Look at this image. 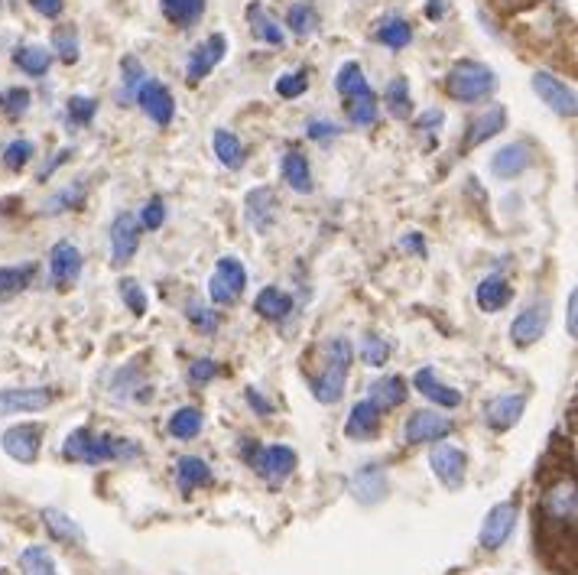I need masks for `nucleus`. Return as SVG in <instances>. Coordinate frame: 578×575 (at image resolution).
I'll return each instance as SVG.
<instances>
[{"label":"nucleus","instance_id":"19","mask_svg":"<svg viewBox=\"0 0 578 575\" xmlns=\"http://www.w3.org/2000/svg\"><path fill=\"white\" fill-rule=\"evenodd\" d=\"M533 166V150L530 143H507L504 150H497L491 156V173L497 179H514L520 173H527Z\"/></svg>","mask_w":578,"mask_h":575},{"label":"nucleus","instance_id":"61","mask_svg":"<svg viewBox=\"0 0 578 575\" xmlns=\"http://www.w3.org/2000/svg\"><path fill=\"white\" fill-rule=\"evenodd\" d=\"M69 153H72V150H62V153L56 156V160H52V163H49V166L43 169V173H39V179H43V182H46V179L52 176V169H56V166H62L65 160H69Z\"/></svg>","mask_w":578,"mask_h":575},{"label":"nucleus","instance_id":"5","mask_svg":"<svg viewBox=\"0 0 578 575\" xmlns=\"http://www.w3.org/2000/svg\"><path fill=\"white\" fill-rule=\"evenodd\" d=\"M247 286V270L238 257H221L218 267L212 273V280H208V296L215 299L218 306H234L241 299Z\"/></svg>","mask_w":578,"mask_h":575},{"label":"nucleus","instance_id":"31","mask_svg":"<svg viewBox=\"0 0 578 575\" xmlns=\"http://www.w3.org/2000/svg\"><path fill=\"white\" fill-rule=\"evenodd\" d=\"M176 478H179L182 491H192V488H202L212 481V468H208V462L195 459V455H186V459H179V465H176Z\"/></svg>","mask_w":578,"mask_h":575},{"label":"nucleus","instance_id":"32","mask_svg":"<svg viewBox=\"0 0 578 575\" xmlns=\"http://www.w3.org/2000/svg\"><path fill=\"white\" fill-rule=\"evenodd\" d=\"M212 147H215V156L221 160V166H228V169L244 166V147H241V140L231 134V130H215Z\"/></svg>","mask_w":578,"mask_h":575},{"label":"nucleus","instance_id":"20","mask_svg":"<svg viewBox=\"0 0 578 575\" xmlns=\"http://www.w3.org/2000/svg\"><path fill=\"white\" fill-rule=\"evenodd\" d=\"M507 127V111L501 108V104H491L488 111H481L475 121L468 124V134H465V150H475L481 147L484 140L497 137L501 130Z\"/></svg>","mask_w":578,"mask_h":575},{"label":"nucleus","instance_id":"18","mask_svg":"<svg viewBox=\"0 0 578 575\" xmlns=\"http://www.w3.org/2000/svg\"><path fill=\"white\" fill-rule=\"evenodd\" d=\"M523 410H527V397H514V394H504V397H494L484 403V423H488L491 429H497V433H504V429L517 426Z\"/></svg>","mask_w":578,"mask_h":575},{"label":"nucleus","instance_id":"42","mask_svg":"<svg viewBox=\"0 0 578 575\" xmlns=\"http://www.w3.org/2000/svg\"><path fill=\"white\" fill-rule=\"evenodd\" d=\"M52 49L59 52V59L65 65L78 62V30H75L72 23H62V26L52 30Z\"/></svg>","mask_w":578,"mask_h":575},{"label":"nucleus","instance_id":"33","mask_svg":"<svg viewBox=\"0 0 578 575\" xmlns=\"http://www.w3.org/2000/svg\"><path fill=\"white\" fill-rule=\"evenodd\" d=\"M36 277V264H23V267H0V299L23 293L26 286Z\"/></svg>","mask_w":578,"mask_h":575},{"label":"nucleus","instance_id":"54","mask_svg":"<svg viewBox=\"0 0 578 575\" xmlns=\"http://www.w3.org/2000/svg\"><path fill=\"white\" fill-rule=\"evenodd\" d=\"M442 124H445V111H439V108H429L426 114L416 117V130H419V134H426V137H439Z\"/></svg>","mask_w":578,"mask_h":575},{"label":"nucleus","instance_id":"40","mask_svg":"<svg viewBox=\"0 0 578 575\" xmlns=\"http://www.w3.org/2000/svg\"><path fill=\"white\" fill-rule=\"evenodd\" d=\"M377 39L384 43L387 49H403V46H410V39H413V26L400 20V17H393L387 23H380V30H377Z\"/></svg>","mask_w":578,"mask_h":575},{"label":"nucleus","instance_id":"43","mask_svg":"<svg viewBox=\"0 0 578 575\" xmlns=\"http://www.w3.org/2000/svg\"><path fill=\"white\" fill-rule=\"evenodd\" d=\"M20 566H23V575H59L52 556L46 553V546H30V550H23Z\"/></svg>","mask_w":578,"mask_h":575},{"label":"nucleus","instance_id":"9","mask_svg":"<svg viewBox=\"0 0 578 575\" xmlns=\"http://www.w3.org/2000/svg\"><path fill=\"white\" fill-rule=\"evenodd\" d=\"M517 527V504H497L488 511V517H484L481 524V546L484 550H501V546L510 540V533H514Z\"/></svg>","mask_w":578,"mask_h":575},{"label":"nucleus","instance_id":"8","mask_svg":"<svg viewBox=\"0 0 578 575\" xmlns=\"http://www.w3.org/2000/svg\"><path fill=\"white\" fill-rule=\"evenodd\" d=\"M39 446H43V429L33 426V423H20V426H10L4 436H0V449H4L13 462L20 465H30L36 462Z\"/></svg>","mask_w":578,"mask_h":575},{"label":"nucleus","instance_id":"57","mask_svg":"<svg viewBox=\"0 0 578 575\" xmlns=\"http://www.w3.org/2000/svg\"><path fill=\"white\" fill-rule=\"evenodd\" d=\"M335 134H338L335 124H325V121H312L309 124V137L312 140H328V137H335Z\"/></svg>","mask_w":578,"mask_h":575},{"label":"nucleus","instance_id":"44","mask_svg":"<svg viewBox=\"0 0 578 575\" xmlns=\"http://www.w3.org/2000/svg\"><path fill=\"white\" fill-rule=\"evenodd\" d=\"M358 355L364 364H371V368H384V361L390 358V345L380 335H364Z\"/></svg>","mask_w":578,"mask_h":575},{"label":"nucleus","instance_id":"26","mask_svg":"<svg viewBox=\"0 0 578 575\" xmlns=\"http://www.w3.org/2000/svg\"><path fill=\"white\" fill-rule=\"evenodd\" d=\"M351 488H354V498H361L364 504H374L387 494V481H384V475H380L377 465H367L354 475Z\"/></svg>","mask_w":578,"mask_h":575},{"label":"nucleus","instance_id":"51","mask_svg":"<svg viewBox=\"0 0 578 575\" xmlns=\"http://www.w3.org/2000/svg\"><path fill=\"white\" fill-rule=\"evenodd\" d=\"M163 221H166V205H163L160 195H153V199L143 205V212H140V228L156 231V228H163Z\"/></svg>","mask_w":578,"mask_h":575},{"label":"nucleus","instance_id":"11","mask_svg":"<svg viewBox=\"0 0 578 575\" xmlns=\"http://www.w3.org/2000/svg\"><path fill=\"white\" fill-rule=\"evenodd\" d=\"M137 101H140L143 114H147L153 124H160V127H169V124H173L176 101H173V95H169V88H166V85H160V82H153V78H147V82H143V85L137 88Z\"/></svg>","mask_w":578,"mask_h":575},{"label":"nucleus","instance_id":"28","mask_svg":"<svg viewBox=\"0 0 578 575\" xmlns=\"http://www.w3.org/2000/svg\"><path fill=\"white\" fill-rule=\"evenodd\" d=\"M254 309H257L264 319L280 322V319L289 316V312H293V299H289L283 290H277V286H267V290H260V293H257Z\"/></svg>","mask_w":578,"mask_h":575},{"label":"nucleus","instance_id":"13","mask_svg":"<svg viewBox=\"0 0 578 575\" xmlns=\"http://www.w3.org/2000/svg\"><path fill=\"white\" fill-rule=\"evenodd\" d=\"M49 277H52V286H59V290H69V286L82 277V254H78L75 244L59 241L56 247H52L49 251Z\"/></svg>","mask_w":578,"mask_h":575},{"label":"nucleus","instance_id":"30","mask_svg":"<svg viewBox=\"0 0 578 575\" xmlns=\"http://www.w3.org/2000/svg\"><path fill=\"white\" fill-rule=\"evenodd\" d=\"M43 524H46V530H49L59 543H85L82 527H78L75 520L65 517L62 511H56V507H49V511H43Z\"/></svg>","mask_w":578,"mask_h":575},{"label":"nucleus","instance_id":"1","mask_svg":"<svg viewBox=\"0 0 578 575\" xmlns=\"http://www.w3.org/2000/svg\"><path fill=\"white\" fill-rule=\"evenodd\" d=\"M354 351L345 338H335V342L325 345V368L312 377V397L319 403H338L345 394L348 371H351Z\"/></svg>","mask_w":578,"mask_h":575},{"label":"nucleus","instance_id":"24","mask_svg":"<svg viewBox=\"0 0 578 575\" xmlns=\"http://www.w3.org/2000/svg\"><path fill=\"white\" fill-rule=\"evenodd\" d=\"M510 299H514V286H510L504 277H488V280L478 283L475 303L481 312H501Z\"/></svg>","mask_w":578,"mask_h":575},{"label":"nucleus","instance_id":"7","mask_svg":"<svg viewBox=\"0 0 578 575\" xmlns=\"http://www.w3.org/2000/svg\"><path fill=\"white\" fill-rule=\"evenodd\" d=\"M533 91L540 95L543 104H549V111H556L559 117H575L578 114V101H575V91L556 78L553 72H536L533 75Z\"/></svg>","mask_w":578,"mask_h":575},{"label":"nucleus","instance_id":"16","mask_svg":"<svg viewBox=\"0 0 578 575\" xmlns=\"http://www.w3.org/2000/svg\"><path fill=\"white\" fill-rule=\"evenodd\" d=\"M452 433V423L439 413H413L403 426V439L410 446H423V442H439Z\"/></svg>","mask_w":578,"mask_h":575},{"label":"nucleus","instance_id":"2","mask_svg":"<svg viewBox=\"0 0 578 575\" xmlns=\"http://www.w3.org/2000/svg\"><path fill=\"white\" fill-rule=\"evenodd\" d=\"M445 91H449V98L465 101V104L484 101V98L497 91V75L484 62L462 59V62L452 65L449 75H445Z\"/></svg>","mask_w":578,"mask_h":575},{"label":"nucleus","instance_id":"49","mask_svg":"<svg viewBox=\"0 0 578 575\" xmlns=\"http://www.w3.org/2000/svg\"><path fill=\"white\" fill-rule=\"evenodd\" d=\"M117 286H121V299L130 306V312H134V316H143V312H147V296H143L140 283L137 280H121Z\"/></svg>","mask_w":578,"mask_h":575},{"label":"nucleus","instance_id":"56","mask_svg":"<svg viewBox=\"0 0 578 575\" xmlns=\"http://www.w3.org/2000/svg\"><path fill=\"white\" fill-rule=\"evenodd\" d=\"M30 7L36 10V13H43V17H59L62 13V7H65V0H30Z\"/></svg>","mask_w":578,"mask_h":575},{"label":"nucleus","instance_id":"37","mask_svg":"<svg viewBox=\"0 0 578 575\" xmlns=\"http://www.w3.org/2000/svg\"><path fill=\"white\" fill-rule=\"evenodd\" d=\"M169 433L176 439H195L202 433V410L195 407H182L169 416Z\"/></svg>","mask_w":578,"mask_h":575},{"label":"nucleus","instance_id":"60","mask_svg":"<svg viewBox=\"0 0 578 575\" xmlns=\"http://www.w3.org/2000/svg\"><path fill=\"white\" fill-rule=\"evenodd\" d=\"M247 403H251V407H257V410H260V413H264V416L270 413V403H267L264 397H260L254 387H251V390H247Z\"/></svg>","mask_w":578,"mask_h":575},{"label":"nucleus","instance_id":"47","mask_svg":"<svg viewBox=\"0 0 578 575\" xmlns=\"http://www.w3.org/2000/svg\"><path fill=\"white\" fill-rule=\"evenodd\" d=\"M186 316H189V322L195 325V329H202L205 335L218 332V322H221L218 312L205 309V306H199V303H189V306H186Z\"/></svg>","mask_w":578,"mask_h":575},{"label":"nucleus","instance_id":"22","mask_svg":"<svg viewBox=\"0 0 578 575\" xmlns=\"http://www.w3.org/2000/svg\"><path fill=\"white\" fill-rule=\"evenodd\" d=\"M380 413H384V410H377L371 400L354 403V410L348 413V423H345V436L358 439V442L374 439L377 429H380Z\"/></svg>","mask_w":578,"mask_h":575},{"label":"nucleus","instance_id":"39","mask_svg":"<svg viewBox=\"0 0 578 575\" xmlns=\"http://www.w3.org/2000/svg\"><path fill=\"white\" fill-rule=\"evenodd\" d=\"M13 62H17L26 75L39 78V75H46V72H49L52 56H49L46 49H39V46H23V49L13 52Z\"/></svg>","mask_w":578,"mask_h":575},{"label":"nucleus","instance_id":"17","mask_svg":"<svg viewBox=\"0 0 578 575\" xmlns=\"http://www.w3.org/2000/svg\"><path fill=\"white\" fill-rule=\"evenodd\" d=\"M546 325H549V303L530 306L514 319V325H510V338H514L517 348H530L543 338Z\"/></svg>","mask_w":578,"mask_h":575},{"label":"nucleus","instance_id":"52","mask_svg":"<svg viewBox=\"0 0 578 575\" xmlns=\"http://www.w3.org/2000/svg\"><path fill=\"white\" fill-rule=\"evenodd\" d=\"M218 371H221V368H218L212 358L192 361V364H189V384H192V387H202V384H208V381H215Z\"/></svg>","mask_w":578,"mask_h":575},{"label":"nucleus","instance_id":"6","mask_svg":"<svg viewBox=\"0 0 578 575\" xmlns=\"http://www.w3.org/2000/svg\"><path fill=\"white\" fill-rule=\"evenodd\" d=\"M575 507H578V498H575V481L562 475L556 485H549L546 494H543V517L553 520V524H562V527H575Z\"/></svg>","mask_w":578,"mask_h":575},{"label":"nucleus","instance_id":"38","mask_svg":"<svg viewBox=\"0 0 578 575\" xmlns=\"http://www.w3.org/2000/svg\"><path fill=\"white\" fill-rule=\"evenodd\" d=\"M384 98H387L390 114L397 117V121H406V117H410L413 101H410V82H406V78H393L384 91Z\"/></svg>","mask_w":578,"mask_h":575},{"label":"nucleus","instance_id":"59","mask_svg":"<svg viewBox=\"0 0 578 575\" xmlns=\"http://www.w3.org/2000/svg\"><path fill=\"white\" fill-rule=\"evenodd\" d=\"M445 10H449V0H429V4H426V17L429 20H442Z\"/></svg>","mask_w":578,"mask_h":575},{"label":"nucleus","instance_id":"27","mask_svg":"<svg viewBox=\"0 0 578 575\" xmlns=\"http://www.w3.org/2000/svg\"><path fill=\"white\" fill-rule=\"evenodd\" d=\"M283 179L289 182V189L299 195L312 192V173H309V160L299 150H289L283 156Z\"/></svg>","mask_w":578,"mask_h":575},{"label":"nucleus","instance_id":"46","mask_svg":"<svg viewBox=\"0 0 578 575\" xmlns=\"http://www.w3.org/2000/svg\"><path fill=\"white\" fill-rule=\"evenodd\" d=\"M33 153H36V147L30 140H13L10 147L4 150V166L13 169V173H20V169L33 160Z\"/></svg>","mask_w":578,"mask_h":575},{"label":"nucleus","instance_id":"62","mask_svg":"<svg viewBox=\"0 0 578 575\" xmlns=\"http://www.w3.org/2000/svg\"><path fill=\"white\" fill-rule=\"evenodd\" d=\"M403 247H413V251L423 254V244H419V238H406V241H403Z\"/></svg>","mask_w":578,"mask_h":575},{"label":"nucleus","instance_id":"15","mask_svg":"<svg viewBox=\"0 0 578 575\" xmlns=\"http://www.w3.org/2000/svg\"><path fill=\"white\" fill-rule=\"evenodd\" d=\"M429 465H432V475H436L445 488H462L465 481V468H468V459L462 449L455 446H436L429 455Z\"/></svg>","mask_w":578,"mask_h":575},{"label":"nucleus","instance_id":"45","mask_svg":"<svg viewBox=\"0 0 578 575\" xmlns=\"http://www.w3.org/2000/svg\"><path fill=\"white\" fill-rule=\"evenodd\" d=\"M30 91L26 88H7L4 95H0V111H4L7 117H23L26 111H30Z\"/></svg>","mask_w":578,"mask_h":575},{"label":"nucleus","instance_id":"55","mask_svg":"<svg viewBox=\"0 0 578 575\" xmlns=\"http://www.w3.org/2000/svg\"><path fill=\"white\" fill-rule=\"evenodd\" d=\"M82 199H85V189H78V192L65 189L62 195H56V199H52V202L46 205V212H49V215L65 212V208H75V205H82Z\"/></svg>","mask_w":578,"mask_h":575},{"label":"nucleus","instance_id":"41","mask_svg":"<svg viewBox=\"0 0 578 575\" xmlns=\"http://www.w3.org/2000/svg\"><path fill=\"white\" fill-rule=\"evenodd\" d=\"M364 88H371L367 85V78H364V69L358 62H345L338 69V78H335V91L341 98H351V95H358V91Z\"/></svg>","mask_w":578,"mask_h":575},{"label":"nucleus","instance_id":"58","mask_svg":"<svg viewBox=\"0 0 578 575\" xmlns=\"http://www.w3.org/2000/svg\"><path fill=\"white\" fill-rule=\"evenodd\" d=\"M569 335H578V293H569Z\"/></svg>","mask_w":578,"mask_h":575},{"label":"nucleus","instance_id":"35","mask_svg":"<svg viewBox=\"0 0 578 575\" xmlns=\"http://www.w3.org/2000/svg\"><path fill=\"white\" fill-rule=\"evenodd\" d=\"M247 20H251V30H254L257 39H264V43H270V46H283V39H286L283 30L267 17V10L260 4L247 7Z\"/></svg>","mask_w":578,"mask_h":575},{"label":"nucleus","instance_id":"50","mask_svg":"<svg viewBox=\"0 0 578 575\" xmlns=\"http://www.w3.org/2000/svg\"><path fill=\"white\" fill-rule=\"evenodd\" d=\"M95 111H98V101H95V98L75 95V98L69 101V121H72V124H91Z\"/></svg>","mask_w":578,"mask_h":575},{"label":"nucleus","instance_id":"29","mask_svg":"<svg viewBox=\"0 0 578 575\" xmlns=\"http://www.w3.org/2000/svg\"><path fill=\"white\" fill-rule=\"evenodd\" d=\"M410 397V390H406V381L403 377H384V381L371 384V403L377 410H393L400 407V403Z\"/></svg>","mask_w":578,"mask_h":575},{"label":"nucleus","instance_id":"12","mask_svg":"<svg viewBox=\"0 0 578 575\" xmlns=\"http://www.w3.org/2000/svg\"><path fill=\"white\" fill-rule=\"evenodd\" d=\"M140 247V221L134 215H117L114 225H111V264L114 267H124L134 260Z\"/></svg>","mask_w":578,"mask_h":575},{"label":"nucleus","instance_id":"4","mask_svg":"<svg viewBox=\"0 0 578 575\" xmlns=\"http://www.w3.org/2000/svg\"><path fill=\"white\" fill-rule=\"evenodd\" d=\"M244 459L260 478L270 481V485H280V481H286L296 468V452L289 446H267V449L264 446H247Z\"/></svg>","mask_w":578,"mask_h":575},{"label":"nucleus","instance_id":"10","mask_svg":"<svg viewBox=\"0 0 578 575\" xmlns=\"http://www.w3.org/2000/svg\"><path fill=\"white\" fill-rule=\"evenodd\" d=\"M56 394L46 387H17V390H0V416H17V413H39L52 407Z\"/></svg>","mask_w":578,"mask_h":575},{"label":"nucleus","instance_id":"48","mask_svg":"<svg viewBox=\"0 0 578 575\" xmlns=\"http://www.w3.org/2000/svg\"><path fill=\"white\" fill-rule=\"evenodd\" d=\"M306 88H309L306 69H302V72H289V75H280V78H277V95H280V98H299Z\"/></svg>","mask_w":578,"mask_h":575},{"label":"nucleus","instance_id":"21","mask_svg":"<svg viewBox=\"0 0 578 575\" xmlns=\"http://www.w3.org/2000/svg\"><path fill=\"white\" fill-rule=\"evenodd\" d=\"M413 387H416L426 400L436 403V407H449V410H452V407H458V403H462V394H458V390H452L449 384H442L432 368H419L416 377H413Z\"/></svg>","mask_w":578,"mask_h":575},{"label":"nucleus","instance_id":"3","mask_svg":"<svg viewBox=\"0 0 578 575\" xmlns=\"http://www.w3.org/2000/svg\"><path fill=\"white\" fill-rule=\"evenodd\" d=\"M62 455L69 462H85V465L111 462L117 459V439L104 433H91V429H75V433L65 439Z\"/></svg>","mask_w":578,"mask_h":575},{"label":"nucleus","instance_id":"53","mask_svg":"<svg viewBox=\"0 0 578 575\" xmlns=\"http://www.w3.org/2000/svg\"><path fill=\"white\" fill-rule=\"evenodd\" d=\"M121 75H124V88H127V91H137L143 82H147V72H143L140 59H134V56H127V59L121 62Z\"/></svg>","mask_w":578,"mask_h":575},{"label":"nucleus","instance_id":"36","mask_svg":"<svg viewBox=\"0 0 578 575\" xmlns=\"http://www.w3.org/2000/svg\"><path fill=\"white\" fill-rule=\"evenodd\" d=\"M286 26H289V30H293L296 36H312L315 30H319V10H315L312 4H306V0H299V4L289 7Z\"/></svg>","mask_w":578,"mask_h":575},{"label":"nucleus","instance_id":"25","mask_svg":"<svg viewBox=\"0 0 578 575\" xmlns=\"http://www.w3.org/2000/svg\"><path fill=\"white\" fill-rule=\"evenodd\" d=\"M160 10L173 26H179V30H189V26H195L202 20L205 0H160Z\"/></svg>","mask_w":578,"mask_h":575},{"label":"nucleus","instance_id":"34","mask_svg":"<svg viewBox=\"0 0 578 575\" xmlns=\"http://www.w3.org/2000/svg\"><path fill=\"white\" fill-rule=\"evenodd\" d=\"M348 121L358 127H371L377 121V98L371 88H364L358 95L348 98Z\"/></svg>","mask_w":578,"mask_h":575},{"label":"nucleus","instance_id":"14","mask_svg":"<svg viewBox=\"0 0 578 575\" xmlns=\"http://www.w3.org/2000/svg\"><path fill=\"white\" fill-rule=\"evenodd\" d=\"M225 52H228V39L221 36V33H212V36L205 39V43L195 46V49H192V59H189V69H186L189 82L199 85L202 78L212 75L215 65L225 59Z\"/></svg>","mask_w":578,"mask_h":575},{"label":"nucleus","instance_id":"23","mask_svg":"<svg viewBox=\"0 0 578 575\" xmlns=\"http://www.w3.org/2000/svg\"><path fill=\"white\" fill-rule=\"evenodd\" d=\"M273 218H277V195H273V189L260 186L247 195V221L254 225V231H270Z\"/></svg>","mask_w":578,"mask_h":575}]
</instances>
